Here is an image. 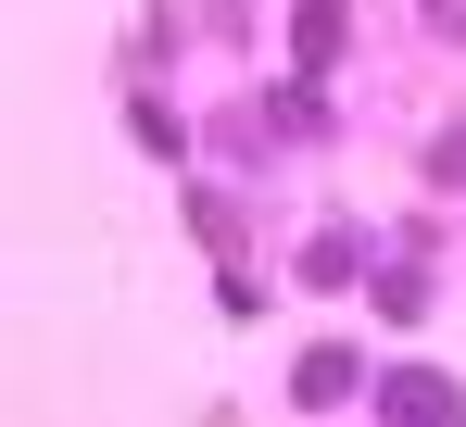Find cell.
Returning <instances> with one entry per match:
<instances>
[{
  "label": "cell",
  "instance_id": "1",
  "mask_svg": "<svg viewBox=\"0 0 466 427\" xmlns=\"http://www.w3.org/2000/svg\"><path fill=\"white\" fill-rule=\"evenodd\" d=\"M303 402H353V353H315L303 364Z\"/></svg>",
  "mask_w": 466,
  "mask_h": 427
},
{
  "label": "cell",
  "instance_id": "2",
  "mask_svg": "<svg viewBox=\"0 0 466 427\" xmlns=\"http://www.w3.org/2000/svg\"><path fill=\"white\" fill-rule=\"evenodd\" d=\"M340 51V0H303V64H328Z\"/></svg>",
  "mask_w": 466,
  "mask_h": 427
}]
</instances>
